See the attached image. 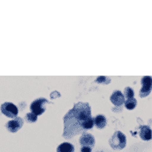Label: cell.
Wrapping results in <instances>:
<instances>
[{"label":"cell","instance_id":"1","mask_svg":"<svg viewBox=\"0 0 152 152\" xmlns=\"http://www.w3.org/2000/svg\"><path fill=\"white\" fill-rule=\"evenodd\" d=\"M63 137L70 139L86 130L92 129L94 125V118L91 115V107L88 103L75 104L72 109L64 116Z\"/></svg>","mask_w":152,"mask_h":152},{"label":"cell","instance_id":"2","mask_svg":"<svg viewBox=\"0 0 152 152\" xmlns=\"http://www.w3.org/2000/svg\"><path fill=\"white\" fill-rule=\"evenodd\" d=\"M109 143L112 149L114 150H122L124 149L127 143L126 136L124 133L120 131L115 132L112 138L110 139Z\"/></svg>","mask_w":152,"mask_h":152},{"label":"cell","instance_id":"3","mask_svg":"<svg viewBox=\"0 0 152 152\" xmlns=\"http://www.w3.org/2000/svg\"><path fill=\"white\" fill-rule=\"evenodd\" d=\"M48 101L45 98H39L34 100L30 104V109L32 111V113L36 115H40L45 111V104H48Z\"/></svg>","mask_w":152,"mask_h":152},{"label":"cell","instance_id":"4","mask_svg":"<svg viewBox=\"0 0 152 152\" xmlns=\"http://www.w3.org/2000/svg\"><path fill=\"white\" fill-rule=\"evenodd\" d=\"M0 109L3 115H5L9 118H16L18 113L17 106L10 102L3 103V104L1 105Z\"/></svg>","mask_w":152,"mask_h":152},{"label":"cell","instance_id":"5","mask_svg":"<svg viewBox=\"0 0 152 152\" xmlns=\"http://www.w3.org/2000/svg\"><path fill=\"white\" fill-rule=\"evenodd\" d=\"M142 87L140 91V97H146L151 93V76H145L141 80Z\"/></svg>","mask_w":152,"mask_h":152},{"label":"cell","instance_id":"6","mask_svg":"<svg viewBox=\"0 0 152 152\" xmlns=\"http://www.w3.org/2000/svg\"><path fill=\"white\" fill-rule=\"evenodd\" d=\"M23 125V120L22 118L16 117L14 120H10L6 124V127L8 129V131L12 133L17 132L19 129L22 128Z\"/></svg>","mask_w":152,"mask_h":152},{"label":"cell","instance_id":"7","mask_svg":"<svg viewBox=\"0 0 152 152\" xmlns=\"http://www.w3.org/2000/svg\"><path fill=\"white\" fill-rule=\"evenodd\" d=\"M80 143L82 147H88L92 148L95 145L94 136L87 132H83L81 137L80 138Z\"/></svg>","mask_w":152,"mask_h":152},{"label":"cell","instance_id":"8","mask_svg":"<svg viewBox=\"0 0 152 152\" xmlns=\"http://www.w3.org/2000/svg\"><path fill=\"white\" fill-rule=\"evenodd\" d=\"M110 100L112 101L113 104L120 107L124 103L125 97L124 94H122V92L119 91V90H116V91L113 92L111 97H110Z\"/></svg>","mask_w":152,"mask_h":152},{"label":"cell","instance_id":"9","mask_svg":"<svg viewBox=\"0 0 152 152\" xmlns=\"http://www.w3.org/2000/svg\"><path fill=\"white\" fill-rule=\"evenodd\" d=\"M140 136L143 140H150L151 139V130L147 125H142L140 127Z\"/></svg>","mask_w":152,"mask_h":152},{"label":"cell","instance_id":"10","mask_svg":"<svg viewBox=\"0 0 152 152\" xmlns=\"http://www.w3.org/2000/svg\"><path fill=\"white\" fill-rule=\"evenodd\" d=\"M94 124L99 129H103L107 124V120L104 115H98L94 118Z\"/></svg>","mask_w":152,"mask_h":152},{"label":"cell","instance_id":"11","mask_svg":"<svg viewBox=\"0 0 152 152\" xmlns=\"http://www.w3.org/2000/svg\"><path fill=\"white\" fill-rule=\"evenodd\" d=\"M57 152H74V147L70 142H62L57 148Z\"/></svg>","mask_w":152,"mask_h":152},{"label":"cell","instance_id":"12","mask_svg":"<svg viewBox=\"0 0 152 152\" xmlns=\"http://www.w3.org/2000/svg\"><path fill=\"white\" fill-rule=\"evenodd\" d=\"M125 103V107L128 110H133L136 107L137 104V100H135V98H132V99H127Z\"/></svg>","mask_w":152,"mask_h":152},{"label":"cell","instance_id":"13","mask_svg":"<svg viewBox=\"0 0 152 152\" xmlns=\"http://www.w3.org/2000/svg\"><path fill=\"white\" fill-rule=\"evenodd\" d=\"M134 95H135V92H134V91H133L132 88H125L124 97H126L127 99H132V98H134Z\"/></svg>","mask_w":152,"mask_h":152},{"label":"cell","instance_id":"14","mask_svg":"<svg viewBox=\"0 0 152 152\" xmlns=\"http://www.w3.org/2000/svg\"><path fill=\"white\" fill-rule=\"evenodd\" d=\"M25 119L28 123H34L37 121V115H36L35 114L32 113V112H29L26 115Z\"/></svg>","mask_w":152,"mask_h":152},{"label":"cell","instance_id":"15","mask_svg":"<svg viewBox=\"0 0 152 152\" xmlns=\"http://www.w3.org/2000/svg\"><path fill=\"white\" fill-rule=\"evenodd\" d=\"M96 82L99 83V84H104V85H107L111 82V79L107 77H104V76H101L95 80Z\"/></svg>","mask_w":152,"mask_h":152},{"label":"cell","instance_id":"16","mask_svg":"<svg viewBox=\"0 0 152 152\" xmlns=\"http://www.w3.org/2000/svg\"><path fill=\"white\" fill-rule=\"evenodd\" d=\"M61 96L60 92H58V91H54V92H53L51 94H50V97L51 99H56V98H58Z\"/></svg>","mask_w":152,"mask_h":152},{"label":"cell","instance_id":"17","mask_svg":"<svg viewBox=\"0 0 152 152\" xmlns=\"http://www.w3.org/2000/svg\"><path fill=\"white\" fill-rule=\"evenodd\" d=\"M80 152H92V148L88 147H82L80 149Z\"/></svg>","mask_w":152,"mask_h":152}]
</instances>
